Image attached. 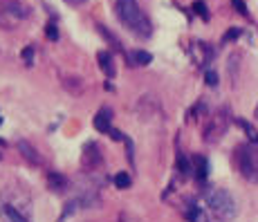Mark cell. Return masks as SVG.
Masks as SVG:
<instances>
[{
	"instance_id": "11",
	"label": "cell",
	"mask_w": 258,
	"mask_h": 222,
	"mask_svg": "<svg viewBox=\"0 0 258 222\" xmlns=\"http://www.w3.org/2000/svg\"><path fill=\"white\" fill-rule=\"evenodd\" d=\"M97 61H99V67L103 70V74H106L108 79H115V63H112V54L110 52H106V49H101V52L97 54Z\"/></svg>"
},
{
	"instance_id": "23",
	"label": "cell",
	"mask_w": 258,
	"mask_h": 222,
	"mask_svg": "<svg viewBox=\"0 0 258 222\" xmlns=\"http://www.w3.org/2000/svg\"><path fill=\"white\" fill-rule=\"evenodd\" d=\"M45 34H47V38L49 41H58V29H56V23H47L45 25Z\"/></svg>"
},
{
	"instance_id": "29",
	"label": "cell",
	"mask_w": 258,
	"mask_h": 222,
	"mask_svg": "<svg viewBox=\"0 0 258 222\" xmlns=\"http://www.w3.org/2000/svg\"><path fill=\"white\" fill-rule=\"evenodd\" d=\"M117 222H128V218H126V215H119Z\"/></svg>"
},
{
	"instance_id": "4",
	"label": "cell",
	"mask_w": 258,
	"mask_h": 222,
	"mask_svg": "<svg viewBox=\"0 0 258 222\" xmlns=\"http://www.w3.org/2000/svg\"><path fill=\"white\" fill-rule=\"evenodd\" d=\"M231 123V112L227 106H220L216 112L209 117V121H207L205 130H202V139L207 141V144H218V141L225 137L227 128H229Z\"/></svg>"
},
{
	"instance_id": "13",
	"label": "cell",
	"mask_w": 258,
	"mask_h": 222,
	"mask_svg": "<svg viewBox=\"0 0 258 222\" xmlns=\"http://www.w3.org/2000/svg\"><path fill=\"white\" fill-rule=\"evenodd\" d=\"M128 63H131V65H142V67H146L148 63H153V54L144 52V49H135V52L128 54Z\"/></svg>"
},
{
	"instance_id": "16",
	"label": "cell",
	"mask_w": 258,
	"mask_h": 222,
	"mask_svg": "<svg viewBox=\"0 0 258 222\" xmlns=\"http://www.w3.org/2000/svg\"><path fill=\"white\" fill-rule=\"evenodd\" d=\"M63 88H66V90H70L72 95H81V90H83V81L81 79H74V77H70V79H66V81H63Z\"/></svg>"
},
{
	"instance_id": "12",
	"label": "cell",
	"mask_w": 258,
	"mask_h": 222,
	"mask_svg": "<svg viewBox=\"0 0 258 222\" xmlns=\"http://www.w3.org/2000/svg\"><path fill=\"white\" fill-rule=\"evenodd\" d=\"M193 175L200 182L207 180V175H209V162H207V157H202V155L193 157Z\"/></svg>"
},
{
	"instance_id": "26",
	"label": "cell",
	"mask_w": 258,
	"mask_h": 222,
	"mask_svg": "<svg viewBox=\"0 0 258 222\" xmlns=\"http://www.w3.org/2000/svg\"><path fill=\"white\" fill-rule=\"evenodd\" d=\"M240 36V29L238 27H234V29H229V32L225 34V36H222V43H229V41H236V38Z\"/></svg>"
},
{
	"instance_id": "8",
	"label": "cell",
	"mask_w": 258,
	"mask_h": 222,
	"mask_svg": "<svg viewBox=\"0 0 258 222\" xmlns=\"http://www.w3.org/2000/svg\"><path fill=\"white\" fill-rule=\"evenodd\" d=\"M47 186L54 191V193H66V191L70 189V180L58 171H49L47 173Z\"/></svg>"
},
{
	"instance_id": "20",
	"label": "cell",
	"mask_w": 258,
	"mask_h": 222,
	"mask_svg": "<svg viewBox=\"0 0 258 222\" xmlns=\"http://www.w3.org/2000/svg\"><path fill=\"white\" fill-rule=\"evenodd\" d=\"M97 27H99V34H101V36H106V38H108V43H110L112 47H115V49H121V43L117 41L115 34L108 32V27H103V25H97Z\"/></svg>"
},
{
	"instance_id": "22",
	"label": "cell",
	"mask_w": 258,
	"mask_h": 222,
	"mask_svg": "<svg viewBox=\"0 0 258 222\" xmlns=\"http://www.w3.org/2000/svg\"><path fill=\"white\" fill-rule=\"evenodd\" d=\"M34 54H36V52H34V47H32V45H27V47H25L23 52H21L25 65H32V63H34Z\"/></svg>"
},
{
	"instance_id": "17",
	"label": "cell",
	"mask_w": 258,
	"mask_h": 222,
	"mask_svg": "<svg viewBox=\"0 0 258 222\" xmlns=\"http://www.w3.org/2000/svg\"><path fill=\"white\" fill-rule=\"evenodd\" d=\"M112 182H115V186H117V189H131V184H133V180H131V175H128V173H117V175H115V180H112Z\"/></svg>"
},
{
	"instance_id": "18",
	"label": "cell",
	"mask_w": 258,
	"mask_h": 222,
	"mask_svg": "<svg viewBox=\"0 0 258 222\" xmlns=\"http://www.w3.org/2000/svg\"><path fill=\"white\" fill-rule=\"evenodd\" d=\"M240 54H231L229 56V63H227V70H229V74H231V79H238V67H240Z\"/></svg>"
},
{
	"instance_id": "28",
	"label": "cell",
	"mask_w": 258,
	"mask_h": 222,
	"mask_svg": "<svg viewBox=\"0 0 258 222\" xmlns=\"http://www.w3.org/2000/svg\"><path fill=\"white\" fill-rule=\"evenodd\" d=\"M66 3H70V5H83L86 0H66Z\"/></svg>"
},
{
	"instance_id": "2",
	"label": "cell",
	"mask_w": 258,
	"mask_h": 222,
	"mask_svg": "<svg viewBox=\"0 0 258 222\" xmlns=\"http://www.w3.org/2000/svg\"><path fill=\"white\" fill-rule=\"evenodd\" d=\"M207 206H209L211 215L218 222H231L238 215V204L234 200V195L225 189H209L205 193Z\"/></svg>"
},
{
	"instance_id": "25",
	"label": "cell",
	"mask_w": 258,
	"mask_h": 222,
	"mask_svg": "<svg viewBox=\"0 0 258 222\" xmlns=\"http://www.w3.org/2000/svg\"><path fill=\"white\" fill-rule=\"evenodd\" d=\"M123 141H126V153H128V162H131V164H135V146H133V141L128 139V137H123Z\"/></svg>"
},
{
	"instance_id": "7",
	"label": "cell",
	"mask_w": 258,
	"mask_h": 222,
	"mask_svg": "<svg viewBox=\"0 0 258 222\" xmlns=\"http://www.w3.org/2000/svg\"><path fill=\"white\" fill-rule=\"evenodd\" d=\"M0 218L3 222H32L16 204H7V202L0 204Z\"/></svg>"
},
{
	"instance_id": "31",
	"label": "cell",
	"mask_w": 258,
	"mask_h": 222,
	"mask_svg": "<svg viewBox=\"0 0 258 222\" xmlns=\"http://www.w3.org/2000/svg\"><path fill=\"white\" fill-rule=\"evenodd\" d=\"M0 123H3V117H0Z\"/></svg>"
},
{
	"instance_id": "14",
	"label": "cell",
	"mask_w": 258,
	"mask_h": 222,
	"mask_svg": "<svg viewBox=\"0 0 258 222\" xmlns=\"http://www.w3.org/2000/svg\"><path fill=\"white\" fill-rule=\"evenodd\" d=\"M236 123H238V126L242 128V130H245L247 139H249L251 144H258V130H256L254 126H251L249 121H247V119H240V117H238V119H236Z\"/></svg>"
},
{
	"instance_id": "6",
	"label": "cell",
	"mask_w": 258,
	"mask_h": 222,
	"mask_svg": "<svg viewBox=\"0 0 258 222\" xmlns=\"http://www.w3.org/2000/svg\"><path fill=\"white\" fill-rule=\"evenodd\" d=\"M3 5H5V12H7L9 16H14V18L25 21V18L32 16V9H29L23 0H3Z\"/></svg>"
},
{
	"instance_id": "1",
	"label": "cell",
	"mask_w": 258,
	"mask_h": 222,
	"mask_svg": "<svg viewBox=\"0 0 258 222\" xmlns=\"http://www.w3.org/2000/svg\"><path fill=\"white\" fill-rule=\"evenodd\" d=\"M115 14L119 23L123 27H128V32H133L140 38H151L153 36V23L151 18L144 14L137 0H117L115 3Z\"/></svg>"
},
{
	"instance_id": "19",
	"label": "cell",
	"mask_w": 258,
	"mask_h": 222,
	"mask_svg": "<svg viewBox=\"0 0 258 222\" xmlns=\"http://www.w3.org/2000/svg\"><path fill=\"white\" fill-rule=\"evenodd\" d=\"M177 169H180V173L184 177H188V175H191V171H193V166L188 164V160L182 155V153H177Z\"/></svg>"
},
{
	"instance_id": "3",
	"label": "cell",
	"mask_w": 258,
	"mask_h": 222,
	"mask_svg": "<svg viewBox=\"0 0 258 222\" xmlns=\"http://www.w3.org/2000/svg\"><path fill=\"white\" fill-rule=\"evenodd\" d=\"M236 166L247 182L258 184V144H242L236 148Z\"/></svg>"
},
{
	"instance_id": "10",
	"label": "cell",
	"mask_w": 258,
	"mask_h": 222,
	"mask_svg": "<svg viewBox=\"0 0 258 222\" xmlns=\"http://www.w3.org/2000/svg\"><path fill=\"white\" fill-rule=\"evenodd\" d=\"M18 151H21V155L29 162V164H34V166H41L43 164V157L38 155V151L29 144V141H18Z\"/></svg>"
},
{
	"instance_id": "21",
	"label": "cell",
	"mask_w": 258,
	"mask_h": 222,
	"mask_svg": "<svg viewBox=\"0 0 258 222\" xmlns=\"http://www.w3.org/2000/svg\"><path fill=\"white\" fill-rule=\"evenodd\" d=\"M193 12H196L202 21H209V12H207L205 0H196V3H193Z\"/></svg>"
},
{
	"instance_id": "9",
	"label": "cell",
	"mask_w": 258,
	"mask_h": 222,
	"mask_svg": "<svg viewBox=\"0 0 258 222\" xmlns=\"http://www.w3.org/2000/svg\"><path fill=\"white\" fill-rule=\"evenodd\" d=\"M94 128H97L99 132H110L112 130V110L108 106H103L101 110L97 112V117H94Z\"/></svg>"
},
{
	"instance_id": "27",
	"label": "cell",
	"mask_w": 258,
	"mask_h": 222,
	"mask_svg": "<svg viewBox=\"0 0 258 222\" xmlns=\"http://www.w3.org/2000/svg\"><path fill=\"white\" fill-rule=\"evenodd\" d=\"M108 135H110V137H112V139H115V141H123V137H126V135H123L121 130H117V128H112V130L108 132Z\"/></svg>"
},
{
	"instance_id": "30",
	"label": "cell",
	"mask_w": 258,
	"mask_h": 222,
	"mask_svg": "<svg viewBox=\"0 0 258 222\" xmlns=\"http://www.w3.org/2000/svg\"><path fill=\"white\" fill-rule=\"evenodd\" d=\"M254 117H256V119H258V106H256V110H254Z\"/></svg>"
},
{
	"instance_id": "5",
	"label": "cell",
	"mask_w": 258,
	"mask_h": 222,
	"mask_svg": "<svg viewBox=\"0 0 258 222\" xmlns=\"http://www.w3.org/2000/svg\"><path fill=\"white\" fill-rule=\"evenodd\" d=\"M101 164H103V155H101V151H99L97 141H88V144L83 146L81 166H83L86 171H97Z\"/></svg>"
},
{
	"instance_id": "24",
	"label": "cell",
	"mask_w": 258,
	"mask_h": 222,
	"mask_svg": "<svg viewBox=\"0 0 258 222\" xmlns=\"http://www.w3.org/2000/svg\"><path fill=\"white\" fill-rule=\"evenodd\" d=\"M205 81H207V86L209 88H218V74L213 70H207L205 72Z\"/></svg>"
},
{
	"instance_id": "15",
	"label": "cell",
	"mask_w": 258,
	"mask_h": 222,
	"mask_svg": "<svg viewBox=\"0 0 258 222\" xmlns=\"http://www.w3.org/2000/svg\"><path fill=\"white\" fill-rule=\"evenodd\" d=\"M186 220L188 222H205V215H202V211H200V206H196V202H188V206H186Z\"/></svg>"
},
{
	"instance_id": "32",
	"label": "cell",
	"mask_w": 258,
	"mask_h": 222,
	"mask_svg": "<svg viewBox=\"0 0 258 222\" xmlns=\"http://www.w3.org/2000/svg\"><path fill=\"white\" fill-rule=\"evenodd\" d=\"M0 160H3V155H0Z\"/></svg>"
}]
</instances>
